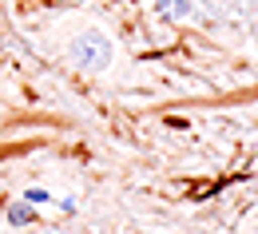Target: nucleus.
<instances>
[{"instance_id":"20e7f679","label":"nucleus","mask_w":258,"mask_h":234,"mask_svg":"<svg viewBox=\"0 0 258 234\" xmlns=\"http://www.w3.org/2000/svg\"><path fill=\"white\" fill-rule=\"evenodd\" d=\"M28 202H48V191H28Z\"/></svg>"},{"instance_id":"f03ea898","label":"nucleus","mask_w":258,"mask_h":234,"mask_svg":"<svg viewBox=\"0 0 258 234\" xmlns=\"http://www.w3.org/2000/svg\"><path fill=\"white\" fill-rule=\"evenodd\" d=\"M8 222H12V226H24V222H32V206H24V202H16V206L8 210Z\"/></svg>"},{"instance_id":"7ed1b4c3","label":"nucleus","mask_w":258,"mask_h":234,"mask_svg":"<svg viewBox=\"0 0 258 234\" xmlns=\"http://www.w3.org/2000/svg\"><path fill=\"white\" fill-rule=\"evenodd\" d=\"M159 8H163V12H171V16H187V12H191L187 0H159Z\"/></svg>"},{"instance_id":"f257e3e1","label":"nucleus","mask_w":258,"mask_h":234,"mask_svg":"<svg viewBox=\"0 0 258 234\" xmlns=\"http://www.w3.org/2000/svg\"><path fill=\"white\" fill-rule=\"evenodd\" d=\"M76 56H80V67L99 71V67H107V60H111V44H107L103 36H84V40L76 44Z\"/></svg>"}]
</instances>
